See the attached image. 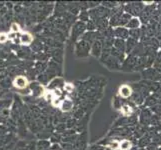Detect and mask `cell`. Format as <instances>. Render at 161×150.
Wrapping results in <instances>:
<instances>
[{"label": "cell", "instance_id": "bcb514c9", "mask_svg": "<svg viewBox=\"0 0 161 150\" xmlns=\"http://www.w3.org/2000/svg\"><path fill=\"white\" fill-rule=\"evenodd\" d=\"M158 104H159V105H160V106H161V99H160V100H159V102H158Z\"/></svg>", "mask_w": 161, "mask_h": 150}, {"label": "cell", "instance_id": "7a4b0ae2", "mask_svg": "<svg viewBox=\"0 0 161 150\" xmlns=\"http://www.w3.org/2000/svg\"><path fill=\"white\" fill-rule=\"evenodd\" d=\"M91 51V44L84 40H79L76 44V54L78 57H87Z\"/></svg>", "mask_w": 161, "mask_h": 150}, {"label": "cell", "instance_id": "d6a6232c", "mask_svg": "<svg viewBox=\"0 0 161 150\" xmlns=\"http://www.w3.org/2000/svg\"><path fill=\"white\" fill-rule=\"evenodd\" d=\"M86 29L88 31H91V32H94V30H96V25H95V22L93 21V20H89L87 22V24H86Z\"/></svg>", "mask_w": 161, "mask_h": 150}, {"label": "cell", "instance_id": "7c38bea8", "mask_svg": "<svg viewBox=\"0 0 161 150\" xmlns=\"http://www.w3.org/2000/svg\"><path fill=\"white\" fill-rule=\"evenodd\" d=\"M144 53H145V47L144 45L140 42L138 43V44L135 46V48L132 50L131 55H133L135 57H141V56H144Z\"/></svg>", "mask_w": 161, "mask_h": 150}, {"label": "cell", "instance_id": "74e56055", "mask_svg": "<svg viewBox=\"0 0 161 150\" xmlns=\"http://www.w3.org/2000/svg\"><path fill=\"white\" fill-rule=\"evenodd\" d=\"M76 125V120L75 119H68L67 123H66V127L67 128H72L73 126Z\"/></svg>", "mask_w": 161, "mask_h": 150}, {"label": "cell", "instance_id": "6da1fadb", "mask_svg": "<svg viewBox=\"0 0 161 150\" xmlns=\"http://www.w3.org/2000/svg\"><path fill=\"white\" fill-rule=\"evenodd\" d=\"M144 3L142 2H131V3H127L124 6V11L126 13L130 14L131 16L136 17L140 16L142 11L144 10Z\"/></svg>", "mask_w": 161, "mask_h": 150}, {"label": "cell", "instance_id": "ba28073f", "mask_svg": "<svg viewBox=\"0 0 161 150\" xmlns=\"http://www.w3.org/2000/svg\"><path fill=\"white\" fill-rule=\"evenodd\" d=\"M103 63H104V64L110 69H120V68H121V65H120V63H121V62H120L118 59L115 58V57H113L112 55H110L107 59L104 60Z\"/></svg>", "mask_w": 161, "mask_h": 150}, {"label": "cell", "instance_id": "b9f144b4", "mask_svg": "<svg viewBox=\"0 0 161 150\" xmlns=\"http://www.w3.org/2000/svg\"><path fill=\"white\" fill-rule=\"evenodd\" d=\"M82 115H83V110L81 108L80 109H78L75 113H74V116H75L76 118H80V117H82Z\"/></svg>", "mask_w": 161, "mask_h": 150}, {"label": "cell", "instance_id": "ac0fdd59", "mask_svg": "<svg viewBox=\"0 0 161 150\" xmlns=\"http://www.w3.org/2000/svg\"><path fill=\"white\" fill-rule=\"evenodd\" d=\"M138 44L137 40H135L133 38H131V37H129V38L126 40V53H131L132 50L135 48V46Z\"/></svg>", "mask_w": 161, "mask_h": 150}, {"label": "cell", "instance_id": "30bf717a", "mask_svg": "<svg viewBox=\"0 0 161 150\" xmlns=\"http://www.w3.org/2000/svg\"><path fill=\"white\" fill-rule=\"evenodd\" d=\"M119 96L121 98H129L132 96V93H133V89H132L131 86L129 85H122L121 87L119 88Z\"/></svg>", "mask_w": 161, "mask_h": 150}, {"label": "cell", "instance_id": "52a82bcc", "mask_svg": "<svg viewBox=\"0 0 161 150\" xmlns=\"http://www.w3.org/2000/svg\"><path fill=\"white\" fill-rule=\"evenodd\" d=\"M114 37L117 39L127 40L129 38V30L126 27H116L114 29Z\"/></svg>", "mask_w": 161, "mask_h": 150}, {"label": "cell", "instance_id": "836d02e7", "mask_svg": "<svg viewBox=\"0 0 161 150\" xmlns=\"http://www.w3.org/2000/svg\"><path fill=\"white\" fill-rule=\"evenodd\" d=\"M150 110L153 112L155 115H157V116H159L161 118V106L159 104L152 106V107L150 108Z\"/></svg>", "mask_w": 161, "mask_h": 150}, {"label": "cell", "instance_id": "681fc988", "mask_svg": "<svg viewBox=\"0 0 161 150\" xmlns=\"http://www.w3.org/2000/svg\"><path fill=\"white\" fill-rule=\"evenodd\" d=\"M159 84L161 85V80H160V81H159Z\"/></svg>", "mask_w": 161, "mask_h": 150}, {"label": "cell", "instance_id": "7dc6e473", "mask_svg": "<svg viewBox=\"0 0 161 150\" xmlns=\"http://www.w3.org/2000/svg\"><path fill=\"white\" fill-rule=\"evenodd\" d=\"M157 150H161V146H158V148H157Z\"/></svg>", "mask_w": 161, "mask_h": 150}, {"label": "cell", "instance_id": "e575fe53", "mask_svg": "<svg viewBox=\"0 0 161 150\" xmlns=\"http://www.w3.org/2000/svg\"><path fill=\"white\" fill-rule=\"evenodd\" d=\"M152 141H153L154 144H156V145L158 146H161V133H157L155 136L152 138Z\"/></svg>", "mask_w": 161, "mask_h": 150}, {"label": "cell", "instance_id": "7bdbcfd3", "mask_svg": "<svg viewBox=\"0 0 161 150\" xmlns=\"http://www.w3.org/2000/svg\"><path fill=\"white\" fill-rule=\"evenodd\" d=\"M154 96L156 97L158 100H160V99H161V88H160V89H158L157 91H155V92H154Z\"/></svg>", "mask_w": 161, "mask_h": 150}, {"label": "cell", "instance_id": "f1b7e54d", "mask_svg": "<svg viewBox=\"0 0 161 150\" xmlns=\"http://www.w3.org/2000/svg\"><path fill=\"white\" fill-rule=\"evenodd\" d=\"M129 37L133 38L135 40H138L139 38H141V31L139 29H131L129 30Z\"/></svg>", "mask_w": 161, "mask_h": 150}, {"label": "cell", "instance_id": "8d00e7d4", "mask_svg": "<svg viewBox=\"0 0 161 150\" xmlns=\"http://www.w3.org/2000/svg\"><path fill=\"white\" fill-rule=\"evenodd\" d=\"M114 107L115 108H121L122 107V104H121V99L119 97H115L114 99Z\"/></svg>", "mask_w": 161, "mask_h": 150}, {"label": "cell", "instance_id": "9c48e42d", "mask_svg": "<svg viewBox=\"0 0 161 150\" xmlns=\"http://www.w3.org/2000/svg\"><path fill=\"white\" fill-rule=\"evenodd\" d=\"M102 50H103L102 42H101V41H98V40H96V41H94L93 44L91 45V51H90V53H91L93 56H95V57H100V56H101Z\"/></svg>", "mask_w": 161, "mask_h": 150}, {"label": "cell", "instance_id": "ee69618b", "mask_svg": "<svg viewBox=\"0 0 161 150\" xmlns=\"http://www.w3.org/2000/svg\"><path fill=\"white\" fill-rule=\"evenodd\" d=\"M7 35L6 34H0V42H5L7 40Z\"/></svg>", "mask_w": 161, "mask_h": 150}, {"label": "cell", "instance_id": "7402d4cb", "mask_svg": "<svg viewBox=\"0 0 161 150\" xmlns=\"http://www.w3.org/2000/svg\"><path fill=\"white\" fill-rule=\"evenodd\" d=\"M121 113H122L123 116L130 117L132 115V113H133V108H132L131 105L124 104V105H122V107H121Z\"/></svg>", "mask_w": 161, "mask_h": 150}, {"label": "cell", "instance_id": "8992f818", "mask_svg": "<svg viewBox=\"0 0 161 150\" xmlns=\"http://www.w3.org/2000/svg\"><path fill=\"white\" fill-rule=\"evenodd\" d=\"M86 29V24L82 21H78L75 23L73 29H72V36H74V38H78L79 36L83 35V32Z\"/></svg>", "mask_w": 161, "mask_h": 150}, {"label": "cell", "instance_id": "9a60e30c", "mask_svg": "<svg viewBox=\"0 0 161 150\" xmlns=\"http://www.w3.org/2000/svg\"><path fill=\"white\" fill-rule=\"evenodd\" d=\"M60 108H61L62 111L64 112H69L71 109L73 108V101L71 99H64L60 104Z\"/></svg>", "mask_w": 161, "mask_h": 150}, {"label": "cell", "instance_id": "f907efd6", "mask_svg": "<svg viewBox=\"0 0 161 150\" xmlns=\"http://www.w3.org/2000/svg\"><path fill=\"white\" fill-rule=\"evenodd\" d=\"M118 150H120V149H118Z\"/></svg>", "mask_w": 161, "mask_h": 150}, {"label": "cell", "instance_id": "83f0119b", "mask_svg": "<svg viewBox=\"0 0 161 150\" xmlns=\"http://www.w3.org/2000/svg\"><path fill=\"white\" fill-rule=\"evenodd\" d=\"M32 40H33L32 36H31L29 33H24L20 36V42H21L22 44H30V43L32 42Z\"/></svg>", "mask_w": 161, "mask_h": 150}, {"label": "cell", "instance_id": "d6986e66", "mask_svg": "<svg viewBox=\"0 0 161 150\" xmlns=\"http://www.w3.org/2000/svg\"><path fill=\"white\" fill-rule=\"evenodd\" d=\"M111 55L115 57L116 59H118L120 62H123L125 60V53L121 52V51L117 50L115 47L111 48Z\"/></svg>", "mask_w": 161, "mask_h": 150}, {"label": "cell", "instance_id": "f6af8a7d", "mask_svg": "<svg viewBox=\"0 0 161 150\" xmlns=\"http://www.w3.org/2000/svg\"><path fill=\"white\" fill-rule=\"evenodd\" d=\"M60 139H61V137H60L59 134H54L52 136V140L54 141V142H56V141H59Z\"/></svg>", "mask_w": 161, "mask_h": 150}, {"label": "cell", "instance_id": "ab89813d", "mask_svg": "<svg viewBox=\"0 0 161 150\" xmlns=\"http://www.w3.org/2000/svg\"><path fill=\"white\" fill-rule=\"evenodd\" d=\"M11 31H12V32H18V31H19L18 24H16V23H13V24L11 25Z\"/></svg>", "mask_w": 161, "mask_h": 150}, {"label": "cell", "instance_id": "c3c4849f", "mask_svg": "<svg viewBox=\"0 0 161 150\" xmlns=\"http://www.w3.org/2000/svg\"><path fill=\"white\" fill-rule=\"evenodd\" d=\"M159 47H161V41H160V43H159Z\"/></svg>", "mask_w": 161, "mask_h": 150}, {"label": "cell", "instance_id": "cb8c5ba5", "mask_svg": "<svg viewBox=\"0 0 161 150\" xmlns=\"http://www.w3.org/2000/svg\"><path fill=\"white\" fill-rule=\"evenodd\" d=\"M159 100L157 99L154 95H151V96H148L147 98L145 99V102H144V105L145 106H149V107H152V106L158 104Z\"/></svg>", "mask_w": 161, "mask_h": 150}, {"label": "cell", "instance_id": "f546056e", "mask_svg": "<svg viewBox=\"0 0 161 150\" xmlns=\"http://www.w3.org/2000/svg\"><path fill=\"white\" fill-rule=\"evenodd\" d=\"M118 5L119 4L117 3V2H112V1H104V2H102V6L105 7V8H107V9H109V10H112L113 8L118 6Z\"/></svg>", "mask_w": 161, "mask_h": 150}, {"label": "cell", "instance_id": "f35d334b", "mask_svg": "<svg viewBox=\"0 0 161 150\" xmlns=\"http://www.w3.org/2000/svg\"><path fill=\"white\" fill-rule=\"evenodd\" d=\"M157 148H158V146L156 145V144H154L153 142H152L146 147V150H157Z\"/></svg>", "mask_w": 161, "mask_h": 150}, {"label": "cell", "instance_id": "ffe728a7", "mask_svg": "<svg viewBox=\"0 0 161 150\" xmlns=\"http://www.w3.org/2000/svg\"><path fill=\"white\" fill-rule=\"evenodd\" d=\"M150 143H151V138L147 134H145L144 136L139 138V140H138V147H140V148L147 147Z\"/></svg>", "mask_w": 161, "mask_h": 150}, {"label": "cell", "instance_id": "8fae6325", "mask_svg": "<svg viewBox=\"0 0 161 150\" xmlns=\"http://www.w3.org/2000/svg\"><path fill=\"white\" fill-rule=\"evenodd\" d=\"M93 21L95 22L97 31H103V30H105L106 28L109 27L108 18H99L97 20H93Z\"/></svg>", "mask_w": 161, "mask_h": 150}, {"label": "cell", "instance_id": "5bb4252c", "mask_svg": "<svg viewBox=\"0 0 161 150\" xmlns=\"http://www.w3.org/2000/svg\"><path fill=\"white\" fill-rule=\"evenodd\" d=\"M27 84H28V81L24 76H18L14 80V85H15V87L19 89L25 88L27 86Z\"/></svg>", "mask_w": 161, "mask_h": 150}, {"label": "cell", "instance_id": "4316f807", "mask_svg": "<svg viewBox=\"0 0 161 150\" xmlns=\"http://www.w3.org/2000/svg\"><path fill=\"white\" fill-rule=\"evenodd\" d=\"M132 148V142L128 139H123L122 141H120V145L119 149L120 150H131Z\"/></svg>", "mask_w": 161, "mask_h": 150}, {"label": "cell", "instance_id": "44dd1931", "mask_svg": "<svg viewBox=\"0 0 161 150\" xmlns=\"http://www.w3.org/2000/svg\"><path fill=\"white\" fill-rule=\"evenodd\" d=\"M146 132H147V131H146L145 126L138 125L134 129V136L136 138H141L142 136H144V135L146 134Z\"/></svg>", "mask_w": 161, "mask_h": 150}, {"label": "cell", "instance_id": "603a6c76", "mask_svg": "<svg viewBox=\"0 0 161 150\" xmlns=\"http://www.w3.org/2000/svg\"><path fill=\"white\" fill-rule=\"evenodd\" d=\"M131 98H132V101L135 102L136 104H141V103H143V101H144V98L140 94V92L138 91H133Z\"/></svg>", "mask_w": 161, "mask_h": 150}, {"label": "cell", "instance_id": "3957f363", "mask_svg": "<svg viewBox=\"0 0 161 150\" xmlns=\"http://www.w3.org/2000/svg\"><path fill=\"white\" fill-rule=\"evenodd\" d=\"M142 75L143 77H145L147 80H151V81H155L156 82L157 80H161V74L157 71L156 68H147L145 70L142 71Z\"/></svg>", "mask_w": 161, "mask_h": 150}, {"label": "cell", "instance_id": "484cf974", "mask_svg": "<svg viewBox=\"0 0 161 150\" xmlns=\"http://www.w3.org/2000/svg\"><path fill=\"white\" fill-rule=\"evenodd\" d=\"M62 84H64V82H63V79L60 78V77H57V78H54L52 81L50 82L49 84V88L51 89H56V88H59V86H61Z\"/></svg>", "mask_w": 161, "mask_h": 150}, {"label": "cell", "instance_id": "d4e9b609", "mask_svg": "<svg viewBox=\"0 0 161 150\" xmlns=\"http://www.w3.org/2000/svg\"><path fill=\"white\" fill-rule=\"evenodd\" d=\"M132 18V16L130 14L124 12L123 15L121 16V19H120V22H119V27H124L126 25L128 24V22L130 21V19Z\"/></svg>", "mask_w": 161, "mask_h": 150}, {"label": "cell", "instance_id": "5b68a950", "mask_svg": "<svg viewBox=\"0 0 161 150\" xmlns=\"http://www.w3.org/2000/svg\"><path fill=\"white\" fill-rule=\"evenodd\" d=\"M151 117H152V111L150 109L144 108L142 109L141 113H140V123L143 126L151 125Z\"/></svg>", "mask_w": 161, "mask_h": 150}, {"label": "cell", "instance_id": "d590c367", "mask_svg": "<svg viewBox=\"0 0 161 150\" xmlns=\"http://www.w3.org/2000/svg\"><path fill=\"white\" fill-rule=\"evenodd\" d=\"M64 90L67 92V93H72L74 90V86L71 83H65L64 84Z\"/></svg>", "mask_w": 161, "mask_h": 150}, {"label": "cell", "instance_id": "60d3db41", "mask_svg": "<svg viewBox=\"0 0 161 150\" xmlns=\"http://www.w3.org/2000/svg\"><path fill=\"white\" fill-rule=\"evenodd\" d=\"M53 94H54V96L60 97L62 95V92H61V90H60L59 88H56V89H54V90H53Z\"/></svg>", "mask_w": 161, "mask_h": 150}, {"label": "cell", "instance_id": "1f68e13d", "mask_svg": "<svg viewBox=\"0 0 161 150\" xmlns=\"http://www.w3.org/2000/svg\"><path fill=\"white\" fill-rule=\"evenodd\" d=\"M79 19L80 21L82 22H86V21H89V13L88 11H80V14H79Z\"/></svg>", "mask_w": 161, "mask_h": 150}, {"label": "cell", "instance_id": "277c9868", "mask_svg": "<svg viewBox=\"0 0 161 150\" xmlns=\"http://www.w3.org/2000/svg\"><path fill=\"white\" fill-rule=\"evenodd\" d=\"M137 60H138V57H135V56L130 54V55H129L127 58H125V60L123 61L121 69L124 71L135 70V66H136V64H137Z\"/></svg>", "mask_w": 161, "mask_h": 150}, {"label": "cell", "instance_id": "e0dca14e", "mask_svg": "<svg viewBox=\"0 0 161 150\" xmlns=\"http://www.w3.org/2000/svg\"><path fill=\"white\" fill-rule=\"evenodd\" d=\"M117 49V50L121 51V52L125 53L126 52V41L123 39H115V42H114V46Z\"/></svg>", "mask_w": 161, "mask_h": 150}, {"label": "cell", "instance_id": "4dcf8cb0", "mask_svg": "<svg viewBox=\"0 0 161 150\" xmlns=\"http://www.w3.org/2000/svg\"><path fill=\"white\" fill-rule=\"evenodd\" d=\"M119 145H120V142H118L117 140H110L107 143V147L110 148L111 150H118Z\"/></svg>", "mask_w": 161, "mask_h": 150}, {"label": "cell", "instance_id": "4fadbf2b", "mask_svg": "<svg viewBox=\"0 0 161 150\" xmlns=\"http://www.w3.org/2000/svg\"><path fill=\"white\" fill-rule=\"evenodd\" d=\"M140 25H141V22H140V19L137 18V17H132L130 19V21L128 22V24L126 25V28L128 30H131V29H139L140 28Z\"/></svg>", "mask_w": 161, "mask_h": 150}, {"label": "cell", "instance_id": "2e32d148", "mask_svg": "<svg viewBox=\"0 0 161 150\" xmlns=\"http://www.w3.org/2000/svg\"><path fill=\"white\" fill-rule=\"evenodd\" d=\"M81 40H84V41L90 43L92 45L94 41H96V36H95V32H91V31H88V32L84 33L81 36Z\"/></svg>", "mask_w": 161, "mask_h": 150}]
</instances>
